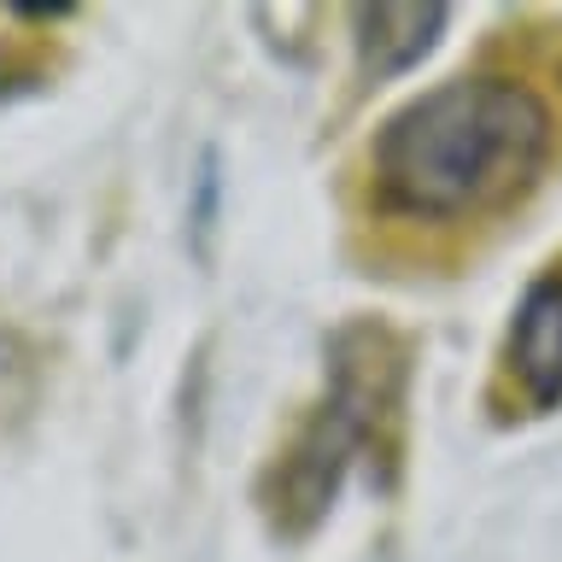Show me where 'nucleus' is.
Masks as SVG:
<instances>
[{
  "instance_id": "1",
  "label": "nucleus",
  "mask_w": 562,
  "mask_h": 562,
  "mask_svg": "<svg viewBox=\"0 0 562 562\" xmlns=\"http://www.w3.org/2000/svg\"><path fill=\"white\" fill-rule=\"evenodd\" d=\"M562 158V105L527 70H457L386 112L358 158V223L386 246L504 228Z\"/></svg>"
},
{
  "instance_id": "2",
  "label": "nucleus",
  "mask_w": 562,
  "mask_h": 562,
  "mask_svg": "<svg viewBox=\"0 0 562 562\" xmlns=\"http://www.w3.org/2000/svg\"><path fill=\"white\" fill-rule=\"evenodd\" d=\"M328 358L323 398L281 446L263 486V509L281 539H305L334 509V492L346 486L351 463L386 451V422L398 416L404 398V351L381 328H340Z\"/></svg>"
},
{
  "instance_id": "3",
  "label": "nucleus",
  "mask_w": 562,
  "mask_h": 562,
  "mask_svg": "<svg viewBox=\"0 0 562 562\" xmlns=\"http://www.w3.org/2000/svg\"><path fill=\"white\" fill-rule=\"evenodd\" d=\"M498 386L516 416L562 411V263L539 270L509 311L498 346Z\"/></svg>"
},
{
  "instance_id": "4",
  "label": "nucleus",
  "mask_w": 562,
  "mask_h": 562,
  "mask_svg": "<svg viewBox=\"0 0 562 562\" xmlns=\"http://www.w3.org/2000/svg\"><path fill=\"white\" fill-rule=\"evenodd\" d=\"M351 24H358L363 82H393L439 47V35L451 24V7H358Z\"/></svg>"
}]
</instances>
